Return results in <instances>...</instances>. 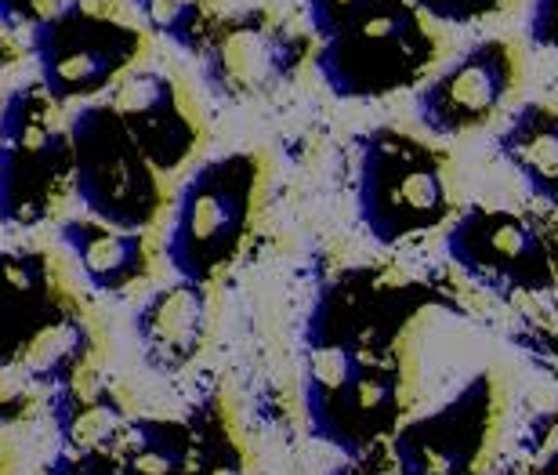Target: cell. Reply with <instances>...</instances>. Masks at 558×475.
I'll list each match as a JSON object with an SVG mask.
<instances>
[{"mask_svg":"<svg viewBox=\"0 0 558 475\" xmlns=\"http://www.w3.org/2000/svg\"><path fill=\"white\" fill-rule=\"evenodd\" d=\"M301 400L312 439L341 458L392 443L410 411L407 345H305Z\"/></svg>","mask_w":558,"mask_h":475,"instance_id":"6da1fadb","label":"cell"},{"mask_svg":"<svg viewBox=\"0 0 558 475\" xmlns=\"http://www.w3.org/2000/svg\"><path fill=\"white\" fill-rule=\"evenodd\" d=\"M457 211L453 163L442 146L396 124L355 138V215L377 247L446 229Z\"/></svg>","mask_w":558,"mask_h":475,"instance_id":"7a4b0ae2","label":"cell"},{"mask_svg":"<svg viewBox=\"0 0 558 475\" xmlns=\"http://www.w3.org/2000/svg\"><path fill=\"white\" fill-rule=\"evenodd\" d=\"M439 37L410 0H377L330 40H319V81L341 102H377L417 92L439 62Z\"/></svg>","mask_w":558,"mask_h":475,"instance_id":"3957f363","label":"cell"},{"mask_svg":"<svg viewBox=\"0 0 558 475\" xmlns=\"http://www.w3.org/2000/svg\"><path fill=\"white\" fill-rule=\"evenodd\" d=\"M442 251L478 291L519 302L558 291V215L464 204L442 229Z\"/></svg>","mask_w":558,"mask_h":475,"instance_id":"277c9868","label":"cell"},{"mask_svg":"<svg viewBox=\"0 0 558 475\" xmlns=\"http://www.w3.org/2000/svg\"><path fill=\"white\" fill-rule=\"evenodd\" d=\"M258 182L262 163L254 153H226L193 168L174 196L163 236V258L178 280L207 287L236 261L254 222Z\"/></svg>","mask_w":558,"mask_h":475,"instance_id":"5b68a950","label":"cell"},{"mask_svg":"<svg viewBox=\"0 0 558 475\" xmlns=\"http://www.w3.org/2000/svg\"><path fill=\"white\" fill-rule=\"evenodd\" d=\"M73 193L84 211L106 226L145 233L163 211L160 171L109 102H84L70 120Z\"/></svg>","mask_w":558,"mask_h":475,"instance_id":"8992f818","label":"cell"},{"mask_svg":"<svg viewBox=\"0 0 558 475\" xmlns=\"http://www.w3.org/2000/svg\"><path fill=\"white\" fill-rule=\"evenodd\" d=\"M508 428V389L497 370H475L435 411L407 417L392 436L403 475H494Z\"/></svg>","mask_w":558,"mask_h":475,"instance_id":"52a82bcc","label":"cell"},{"mask_svg":"<svg viewBox=\"0 0 558 475\" xmlns=\"http://www.w3.org/2000/svg\"><path fill=\"white\" fill-rule=\"evenodd\" d=\"M446 305L439 287L385 265H352L319 283L305 316V345L399 349L424 308Z\"/></svg>","mask_w":558,"mask_h":475,"instance_id":"ba28073f","label":"cell"},{"mask_svg":"<svg viewBox=\"0 0 558 475\" xmlns=\"http://www.w3.org/2000/svg\"><path fill=\"white\" fill-rule=\"evenodd\" d=\"M33 51L40 62V87L51 102L95 98L120 84L142 54V29L95 0L37 19Z\"/></svg>","mask_w":558,"mask_h":475,"instance_id":"9c48e42d","label":"cell"},{"mask_svg":"<svg viewBox=\"0 0 558 475\" xmlns=\"http://www.w3.org/2000/svg\"><path fill=\"white\" fill-rule=\"evenodd\" d=\"M312 59H316L312 33L294 29L269 8H243L236 15L215 19L199 48L204 84L221 102L269 98L279 87L294 84Z\"/></svg>","mask_w":558,"mask_h":475,"instance_id":"30bf717a","label":"cell"},{"mask_svg":"<svg viewBox=\"0 0 558 475\" xmlns=\"http://www.w3.org/2000/svg\"><path fill=\"white\" fill-rule=\"evenodd\" d=\"M48 92H11L0 113V222L33 226L73 185L70 131L48 120Z\"/></svg>","mask_w":558,"mask_h":475,"instance_id":"8fae6325","label":"cell"},{"mask_svg":"<svg viewBox=\"0 0 558 475\" xmlns=\"http://www.w3.org/2000/svg\"><path fill=\"white\" fill-rule=\"evenodd\" d=\"M522 81L515 44L486 37L435 70L414 92V113L435 138H461L497 120Z\"/></svg>","mask_w":558,"mask_h":475,"instance_id":"7c38bea8","label":"cell"},{"mask_svg":"<svg viewBox=\"0 0 558 475\" xmlns=\"http://www.w3.org/2000/svg\"><path fill=\"white\" fill-rule=\"evenodd\" d=\"M109 106L120 113L145 160L160 174L178 171L196 153L199 127L174 76L160 70H131L120 76Z\"/></svg>","mask_w":558,"mask_h":475,"instance_id":"4fadbf2b","label":"cell"},{"mask_svg":"<svg viewBox=\"0 0 558 475\" xmlns=\"http://www.w3.org/2000/svg\"><path fill=\"white\" fill-rule=\"evenodd\" d=\"M210 302L207 287L174 280L145 297L135 313V338L145 367L156 374H182L207 341Z\"/></svg>","mask_w":558,"mask_h":475,"instance_id":"5bb4252c","label":"cell"},{"mask_svg":"<svg viewBox=\"0 0 558 475\" xmlns=\"http://www.w3.org/2000/svg\"><path fill=\"white\" fill-rule=\"evenodd\" d=\"M494 146L533 200L558 211V106L544 98L519 102L497 131Z\"/></svg>","mask_w":558,"mask_h":475,"instance_id":"9a60e30c","label":"cell"},{"mask_svg":"<svg viewBox=\"0 0 558 475\" xmlns=\"http://www.w3.org/2000/svg\"><path fill=\"white\" fill-rule=\"evenodd\" d=\"M59 233L95 291L124 294L149 272V247L142 233L106 226L98 218H70Z\"/></svg>","mask_w":558,"mask_h":475,"instance_id":"2e32d148","label":"cell"},{"mask_svg":"<svg viewBox=\"0 0 558 475\" xmlns=\"http://www.w3.org/2000/svg\"><path fill=\"white\" fill-rule=\"evenodd\" d=\"M62 305L51 302L48 258L37 251L0 254V356H22L33 334Z\"/></svg>","mask_w":558,"mask_h":475,"instance_id":"e0dca14e","label":"cell"},{"mask_svg":"<svg viewBox=\"0 0 558 475\" xmlns=\"http://www.w3.org/2000/svg\"><path fill=\"white\" fill-rule=\"evenodd\" d=\"M54 428L73 458L113 454L128 433V414L109 389H81V385H62L51 400Z\"/></svg>","mask_w":558,"mask_h":475,"instance_id":"ac0fdd59","label":"cell"},{"mask_svg":"<svg viewBox=\"0 0 558 475\" xmlns=\"http://www.w3.org/2000/svg\"><path fill=\"white\" fill-rule=\"evenodd\" d=\"M113 454L120 475H189L193 433H189V422L142 417V422L128 425Z\"/></svg>","mask_w":558,"mask_h":475,"instance_id":"d6986e66","label":"cell"},{"mask_svg":"<svg viewBox=\"0 0 558 475\" xmlns=\"http://www.w3.org/2000/svg\"><path fill=\"white\" fill-rule=\"evenodd\" d=\"M87 356H92V330H87V324L76 313L62 308L33 334L19 360L29 367L37 385L62 389V385H73L76 370H81Z\"/></svg>","mask_w":558,"mask_h":475,"instance_id":"ffe728a7","label":"cell"},{"mask_svg":"<svg viewBox=\"0 0 558 475\" xmlns=\"http://www.w3.org/2000/svg\"><path fill=\"white\" fill-rule=\"evenodd\" d=\"M189 433H193V465L189 475H247L240 439L232 436L229 414L218 395H204L189 411Z\"/></svg>","mask_w":558,"mask_h":475,"instance_id":"44dd1931","label":"cell"},{"mask_svg":"<svg viewBox=\"0 0 558 475\" xmlns=\"http://www.w3.org/2000/svg\"><path fill=\"white\" fill-rule=\"evenodd\" d=\"M138 8V15L149 22L153 33H160L171 44H178L182 51L204 48L210 26V0H131Z\"/></svg>","mask_w":558,"mask_h":475,"instance_id":"7402d4cb","label":"cell"},{"mask_svg":"<svg viewBox=\"0 0 558 475\" xmlns=\"http://www.w3.org/2000/svg\"><path fill=\"white\" fill-rule=\"evenodd\" d=\"M428 22H442V26H475L494 15H505L511 0H410Z\"/></svg>","mask_w":558,"mask_h":475,"instance_id":"603a6c76","label":"cell"},{"mask_svg":"<svg viewBox=\"0 0 558 475\" xmlns=\"http://www.w3.org/2000/svg\"><path fill=\"white\" fill-rule=\"evenodd\" d=\"M374 4L377 0H301L305 19H308V33L319 40H330L333 33H341L349 22H355Z\"/></svg>","mask_w":558,"mask_h":475,"instance_id":"cb8c5ba5","label":"cell"},{"mask_svg":"<svg viewBox=\"0 0 558 475\" xmlns=\"http://www.w3.org/2000/svg\"><path fill=\"white\" fill-rule=\"evenodd\" d=\"M37 378L15 356H0V425H11L29 406Z\"/></svg>","mask_w":558,"mask_h":475,"instance_id":"d4e9b609","label":"cell"},{"mask_svg":"<svg viewBox=\"0 0 558 475\" xmlns=\"http://www.w3.org/2000/svg\"><path fill=\"white\" fill-rule=\"evenodd\" d=\"M526 40L533 48L558 54V0H530Z\"/></svg>","mask_w":558,"mask_h":475,"instance_id":"484cf974","label":"cell"},{"mask_svg":"<svg viewBox=\"0 0 558 475\" xmlns=\"http://www.w3.org/2000/svg\"><path fill=\"white\" fill-rule=\"evenodd\" d=\"M330 475H403L399 461L392 454V447H374L360 458H341L338 465L330 468Z\"/></svg>","mask_w":558,"mask_h":475,"instance_id":"4316f807","label":"cell"},{"mask_svg":"<svg viewBox=\"0 0 558 475\" xmlns=\"http://www.w3.org/2000/svg\"><path fill=\"white\" fill-rule=\"evenodd\" d=\"M48 475H120L117 472V454H92V458H73L62 454Z\"/></svg>","mask_w":558,"mask_h":475,"instance_id":"83f0119b","label":"cell"},{"mask_svg":"<svg viewBox=\"0 0 558 475\" xmlns=\"http://www.w3.org/2000/svg\"><path fill=\"white\" fill-rule=\"evenodd\" d=\"M33 15V4L29 0H0V29H15Z\"/></svg>","mask_w":558,"mask_h":475,"instance_id":"f1b7e54d","label":"cell"},{"mask_svg":"<svg viewBox=\"0 0 558 475\" xmlns=\"http://www.w3.org/2000/svg\"><path fill=\"white\" fill-rule=\"evenodd\" d=\"M533 475H558V443L541 461H533Z\"/></svg>","mask_w":558,"mask_h":475,"instance_id":"f546056e","label":"cell"},{"mask_svg":"<svg viewBox=\"0 0 558 475\" xmlns=\"http://www.w3.org/2000/svg\"><path fill=\"white\" fill-rule=\"evenodd\" d=\"M494 475H533V461H526V465H508V468H497Z\"/></svg>","mask_w":558,"mask_h":475,"instance_id":"4dcf8cb0","label":"cell"}]
</instances>
